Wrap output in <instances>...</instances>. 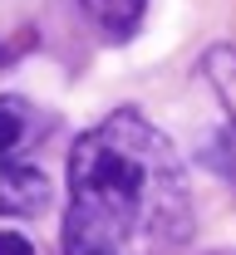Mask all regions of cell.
Returning <instances> with one entry per match:
<instances>
[{
  "mask_svg": "<svg viewBox=\"0 0 236 255\" xmlns=\"http://www.w3.org/2000/svg\"><path fill=\"white\" fill-rule=\"evenodd\" d=\"M79 10L108 44H128L148 15V0H79Z\"/></svg>",
  "mask_w": 236,
  "mask_h": 255,
  "instance_id": "obj_3",
  "label": "cell"
},
{
  "mask_svg": "<svg viewBox=\"0 0 236 255\" xmlns=\"http://www.w3.org/2000/svg\"><path fill=\"white\" fill-rule=\"evenodd\" d=\"M187 236L192 187L168 132L118 108L74 142L64 255H177Z\"/></svg>",
  "mask_w": 236,
  "mask_h": 255,
  "instance_id": "obj_1",
  "label": "cell"
},
{
  "mask_svg": "<svg viewBox=\"0 0 236 255\" xmlns=\"http://www.w3.org/2000/svg\"><path fill=\"white\" fill-rule=\"evenodd\" d=\"M59 137V118L20 94H0V216H39L49 206L44 152Z\"/></svg>",
  "mask_w": 236,
  "mask_h": 255,
  "instance_id": "obj_2",
  "label": "cell"
},
{
  "mask_svg": "<svg viewBox=\"0 0 236 255\" xmlns=\"http://www.w3.org/2000/svg\"><path fill=\"white\" fill-rule=\"evenodd\" d=\"M0 255H34V246L20 231H0Z\"/></svg>",
  "mask_w": 236,
  "mask_h": 255,
  "instance_id": "obj_4",
  "label": "cell"
}]
</instances>
